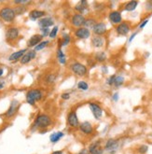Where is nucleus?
<instances>
[{
	"label": "nucleus",
	"instance_id": "f257e3e1",
	"mask_svg": "<svg viewBox=\"0 0 152 154\" xmlns=\"http://www.w3.org/2000/svg\"><path fill=\"white\" fill-rule=\"evenodd\" d=\"M51 123V119L50 117L46 115V114H41L37 117V119L35 120L34 122V127L35 128H46Z\"/></svg>",
	"mask_w": 152,
	"mask_h": 154
},
{
	"label": "nucleus",
	"instance_id": "f03ea898",
	"mask_svg": "<svg viewBox=\"0 0 152 154\" xmlns=\"http://www.w3.org/2000/svg\"><path fill=\"white\" fill-rule=\"evenodd\" d=\"M41 98H42V93L38 89L30 90L29 92L26 94V102L32 106L35 105V103L37 101L41 100Z\"/></svg>",
	"mask_w": 152,
	"mask_h": 154
},
{
	"label": "nucleus",
	"instance_id": "7ed1b4c3",
	"mask_svg": "<svg viewBox=\"0 0 152 154\" xmlns=\"http://www.w3.org/2000/svg\"><path fill=\"white\" fill-rule=\"evenodd\" d=\"M16 17L15 11L11 8L6 7L0 11V18L5 22H12Z\"/></svg>",
	"mask_w": 152,
	"mask_h": 154
},
{
	"label": "nucleus",
	"instance_id": "20e7f679",
	"mask_svg": "<svg viewBox=\"0 0 152 154\" xmlns=\"http://www.w3.org/2000/svg\"><path fill=\"white\" fill-rule=\"evenodd\" d=\"M70 68L76 75H78L79 77H83L87 73V67L84 65L80 64V63H78V62L73 63V64L70 66Z\"/></svg>",
	"mask_w": 152,
	"mask_h": 154
},
{
	"label": "nucleus",
	"instance_id": "39448f33",
	"mask_svg": "<svg viewBox=\"0 0 152 154\" xmlns=\"http://www.w3.org/2000/svg\"><path fill=\"white\" fill-rule=\"evenodd\" d=\"M88 150H89V153L90 154H103L105 149L102 147L100 141H95L90 145Z\"/></svg>",
	"mask_w": 152,
	"mask_h": 154
},
{
	"label": "nucleus",
	"instance_id": "423d86ee",
	"mask_svg": "<svg viewBox=\"0 0 152 154\" xmlns=\"http://www.w3.org/2000/svg\"><path fill=\"white\" fill-rule=\"evenodd\" d=\"M118 148H119V142L118 140H116L114 138L108 139L105 145V149L110 153H114L115 151H117Z\"/></svg>",
	"mask_w": 152,
	"mask_h": 154
},
{
	"label": "nucleus",
	"instance_id": "0eeeda50",
	"mask_svg": "<svg viewBox=\"0 0 152 154\" xmlns=\"http://www.w3.org/2000/svg\"><path fill=\"white\" fill-rule=\"evenodd\" d=\"M67 123L70 127L77 128L79 126V122H78V118L77 116V113L75 111H71L68 116H67Z\"/></svg>",
	"mask_w": 152,
	"mask_h": 154
},
{
	"label": "nucleus",
	"instance_id": "6e6552de",
	"mask_svg": "<svg viewBox=\"0 0 152 154\" xmlns=\"http://www.w3.org/2000/svg\"><path fill=\"white\" fill-rule=\"evenodd\" d=\"M19 106H20L19 102H18L17 100H12L11 103L10 107H8V109L6 112V117H8V118L13 117L17 113L18 109H19Z\"/></svg>",
	"mask_w": 152,
	"mask_h": 154
},
{
	"label": "nucleus",
	"instance_id": "1a4fd4ad",
	"mask_svg": "<svg viewBox=\"0 0 152 154\" xmlns=\"http://www.w3.org/2000/svg\"><path fill=\"white\" fill-rule=\"evenodd\" d=\"M85 17L80 14V13H76L73 18H72V24L76 27H78V28H80V27L84 26V23H85Z\"/></svg>",
	"mask_w": 152,
	"mask_h": 154
},
{
	"label": "nucleus",
	"instance_id": "9d476101",
	"mask_svg": "<svg viewBox=\"0 0 152 154\" xmlns=\"http://www.w3.org/2000/svg\"><path fill=\"white\" fill-rule=\"evenodd\" d=\"M90 106V108L93 112V115L94 116V118L96 120H100L102 116H103V109L100 107V106H98L95 103H90L89 104Z\"/></svg>",
	"mask_w": 152,
	"mask_h": 154
},
{
	"label": "nucleus",
	"instance_id": "9b49d317",
	"mask_svg": "<svg viewBox=\"0 0 152 154\" xmlns=\"http://www.w3.org/2000/svg\"><path fill=\"white\" fill-rule=\"evenodd\" d=\"M75 35H76V38H78L79 39H86L88 38H90L91 32L89 29L85 28V27H80V28H78L76 30Z\"/></svg>",
	"mask_w": 152,
	"mask_h": 154
},
{
	"label": "nucleus",
	"instance_id": "f8f14e48",
	"mask_svg": "<svg viewBox=\"0 0 152 154\" xmlns=\"http://www.w3.org/2000/svg\"><path fill=\"white\" fill-rule=\"evenodd\" d=\"M35 56H37V52H35V50L29 51L24 53V55L21 59V63L23 65H26V64H28V63H30L33 59H35Z\"/></svg>",
	"mask_w": 152,
	"mask_h": 154
},
{
	"label": "nucleus",
	"instance_id": "ddd939ff",
	"mask_svg": "<svg viewBox=\"0 0 152 154\" xmlns=\"http://www.w3.org/2000/svg\"><path fill=\"white\" fill-rule=\"evenodd\" d=\"M130 30H131L130 25L127 23H121L117 27H116V31H117V33L119 35H128Z\"/></svg>",
	"mask_w": 152,
	"mask_h": 154
},
{
	"label": "nucleus",
	"instance_id": "4468645a",
	"mask_svg": "<svg viewBox=\"0 0 152 154\" xmlns=\"http://www.w3.org/2000/svg\"><path fill=\"white\" fill-rule=\"evenodd\" d=\"M93 31L96 35H100V37H102V35L106 32V25L104 23H96V24L93 26Z\"/></svg>",
	"mask_w": 152,
	"mask_h": 154
},
{
	"label": "nucleus",
	"instance_id": "2eb2a0df",
	"mask_svg": "<svg viewBox=\"0 0 152 154\" xmlns=\"http://www.w3.org/2000/svg\"><path fill=\"white\" fill-rule=\"evenodd\" d=\"M108 18H109V21L114 24H120L122 21V17H121L120 12H119L117 11L110 12Z\"/></svg>",
	"mask_w": 152,
	"mask_h": 154
},
{
	"label": "nucleus",
	"instance_id": "dca6fc26",
	"mask_svg": "<svg viewBox=\"0 0 152 154\" xmlns=\"http://www.w3.org/2000/svg\"><path fill=\"white\" fill-rule=\"evenodd\" d=\"M79 129L85 134H91L93 131V125L91 124V122H83L82 123H80Z\"/></svg>",
	"mask_w": 152,
	"mask_h": 154
},
{
	"label": "nucleus",
	"instance_id": "f3484780",
	"mask_svg": "<svg viewBox=\"0 0 152 154\" xmlns=\"http://www.w3.org/2000/svg\"><path fill=\"white\" fill-rule=\"evenodd\" d=\"M18 35H19V29L16 28V27H11L8 28L6 34V37L8 40H15Z\"/></svg>",
	"mask_w": 152,
	"mask_h": 154
},
{
	"label": "nucleus",
	"instance_id": "a211bd4d",
	"mask_svg": "<svg viewBox=\"0 0 152 154\" xmlns=\"http://www.w3.org/2000/svg\"><path fill=\"white\" fill-rule=\"evenodd\" d=\"M54 24V22L50 17H44L38 21V25L41 28H49L50 26H52Z\"/></svg>",
	"mask_w": 152,
	"mask_h": 154
},
{
	"label": "nucleus",
	"instance_id": "6ab92c4d",
	"mask_svg": "<svg viewBox=\"0 0 152 154\" xmlns=\"http://www.w3.org/2000/svg\"><path fill=\"white\" fill-rule=\"evenodd\" d=\"M27 51L26 49H23V50H21V51H18L16 52H13L12 54H11V56L8 57V61L10 62H12V63H15L17 62L18 60L22 59V57L24 55V53Z\"/></svg>",
	"mask_w": 152,
	"mask_h": 154
},
{
	"label": "nucleus",
	"instance_id": "aec40b11",
	"mask_svg": "<svg viewBox=\"0 0 152 154\" xmlns=\"http://www.w3.org/2000/svg\"><path fill=\"white\" fill-rule=\"evenodd\" d=\"M43 37L41 35H34L30 38V39L27 42L28 47H35L37 45H38L42 41Z\"/></svg>",
	"mask_w": 152,
	"mask_h": 154
},
{
	"label": "nucleus",
	"instance_id": "412c9836",
	"mask_svg": "<svg viewBox=\"0 0 152 154\" xmlns=\"http://www.w3.org/2000/svg\"><path fill=\"white\" fill-rule=\"evenodd\" d=\"M92 44L94 48H102L105 44V40L100 35H95L92 39Z\"/></svg>",
	"mask_w": 152,
	"mask_h": 154
},
{
	"label": "nucleus",
	"instance_id": "4be33fe9",
	"mask_svg": "<svg viewBox=\"0 0 152 154\" xmlns=\"http://www.w3.org/2000/svg\"><path fill=\"white\" fill-rule=\"evenodd\" d=\"M65 137V133L64 132H55V133H52L50 137V140L51 143L55 144L58 141H60L62 137Z\"/></svg>",
	"mask_w": 152,
	"mask_h": 154
},
{
	"label": "nucleus",
	"instance_id": "5701e85b",
	"mask_svg": "<svg viewBox=\"0 0 152 154\" xmlns=\"http://www.w3.org/2000/svg\"><path fill=\"white\" fill-rule=\"evenodd\" d=\"M45 15V11H38V10H34L29 13V17L30 19L33 21H35L38 19H41V18Z\"/></svg>",
	"mask_w": 152,
	"mask_h": 154
},
{
	"label": "nucleus",
	"instance_id": "b1692460",
	"mask_svg": "<svg viewBox=\"0 0 152 154\" xmlns=\"http://www.w3.org/2000/svg\"><path fill=\"white\" fill-rule=\"evenodd\" d=\"M138 5V1H130L125 5L124 10L126 11H133Z\"/></svg>",
	"mask_w": 152,
	"mask_h": 154
},
{
	"label": "nucleus",
	"instance_id": "393cba45",
	"mask_svg": "<svg viewBox=\"0 0 152 154\" xmlns=\"http://www.w3.org/2000/svg\"><path fill=\"white\" fill-rule=\"evenodd\" d=\"M87 7H88V3L87 1H81V2H79V4H78L76 6V11H79V13L81 14L82 12H84L86 10H87Z\"/></svg>",
	"mask_w": 152,
	"mask_h": 154
},
{
	"label": "nucleus",
	"instance_id": "a878e982",
	"mask_svg": "<svg viewBox=\"0 0 152 154\" xmlns=\"http://www.w3.org/2000/svg\"><path fill=\"white\" fill-rule=\"evenodd\" d=\"M57 58H58L59 63H60V64H62V65H65V63H66V57H65V53L62 52V51L61 49H59L57 51Z\"/></svg>",
	"mask_w": 152,
	"mask_h": 154
},
{
	"label": "nucleus",
	"instance_id": "bb28decb",
	"mask_svg": "<svg viewBox=\"0 0 152 154\" xmlns=\"http://www.w3.org/2000/svg\"><path fill=\"white\" fill-rule=\"evenodd\" d=\"M124 78L122 76H116L115 79H114V84L116 87H120L123 83H124Z\"/></svg>",
	"mask_w": 152,
	"mask_h": 154
},
{
	"label": "nucleus",
	"instance_id": "cd10ccee",
	"mask_svg": "<svg viewBox=\"0 0 152 154\" xmlns=\"http://www.w3.org/2000/svg\"><path fill=\"white\" fill-rule=\"evenodd\" d=\"M96 24V22L94 19H87L84 23V27L87 29L89 28H93V26Z\"/></svg>",
	"mask_w": 152,
	"mask_h": 154
},
{
	"label": "nucleus",
	"instance_id": "c85d7f7f",
	"mask_svg": "<svg viewBox=\"0 0 152 154\" xmlns=\"http://www.w3.org/2000/svg\"><path fill=\"white\" fill-rule=\"evenodd\" d=\"M49 43H50V41H48V40L41 41L38 45H37V46L35 47V51H41V50H43L44 48H46V47L48 46Z\"/></svg>",
	"mask_w": 152,
	"mask_h": 154
},
{
	"label": "nucleus",
	"instance_id": "c756f323",
	"mask_svg": "<svg viewBox=\"0 0 152 154\" xmlns=\"http://www.w3.org/2000/svg\"><path fill=\"white\" fill-rule=\"evenodd\" d=\"M95 58H96V60L98 62H104L106 59V55H105V53L104 51H99V52L96 53Z\"/></svg>",
	"mask_w": 152,
	"mask_h": 154
},
{
	"label": "nucleus",
	"instance_id": "7c9ffc66",
	"mask_svg": "<svg viewBox=\"0 0 152 154\" xmlns=\"http://www.w3.org/2000/svg\"><path fill=\"white\" fill-rule=\"evenodd\" d=\"M78 88L81 91H87L89 88V85L87 82H85V81H79L78 83Z\"/></svg>",
	"mask_w": 152,
	"mask_h": 154
},
{
	"label": "nucleus",
	"instance_id": "2f4dec72",
	"mask_svg": "<svg viewBox=\"0 0 152 154\" xmlns=\"http://www.w3.org/2000/svg\"><path fill=\"white\" fill-rule=\"evenodd\" d=\"M58 30H59L58 26H54V27H53V29L50 30V33L49 35V37L50 38H55L56 35H57V33H58Z\"/></svg>",
	"mask_w": 152,
	"mask_h": 154
},
{
	"label": "nucleus",
	"instance_id": "473e14b6",
	"mask_svg": "<svg viewBox=\"0 0 152 154\" xmlns=\"http://www.w3.org/2000/svg\"><path fill=\"white\" fill-rule=\"evenodd\" d=\"M148 150V147L147 146V145H142V146H140L138 148V152L141 153V154H145L147 153Z\"/></svg>",
	"mask_w": 152,
	"mask_h": 154
},
{
	"label": "nucleus",
	"instance_id": "72a5a7b5",
	"mask_svg": "<svg viewBox=\"0 0 152 154\" xmlns=\"http://www.w3.org/2000/svg\"><path fill=\"white\" fill-rule=\"evenodd\" d=\"M70 42V37L69 35H65L62 37V46H66V45Z\"/></svg>",
	"mask_w": 152,
	"mask_h": 154
},
{
	"label": "nucleus",
	"instance_id": "f704fd0d",
	"mask_svg": "<svg viewBox=\"0 0 152 154\" xmlns=\"http://www.w3.org/2000/svg\"><path fill=\"white\" fill-rule=\"evenodd\" d=\"M55 81V76L54 75H52V74H50V75H49L47 78H46V82L48 83V84H51V83H53Z\"/></svg>",
	"mask_w": 152,
	"mask_h": 154
},
{
	"label": "nucleus",
	"instance_id": "c9c22d12",
	"mask_svg": "<svg viewBox=\"0 0 152 154\" xmlns=\"http://www.w3.org/2000/svg\"><path fill=\"white\" fill-rule=\"evenodd\" d=\"M14 11H15L16 15H20V14H23L25 11V8L23 6H20V7H17V8Z\"/></svg>",
	"mask_w": 152,
	"mask_h": 154
},
{
	"label": "nucleus",
	"instance_id": "e433bc0d",
	"mask_svg": "<svg viewBox=\"0 0 152 154\" xmlns=\"http://www.w3.org/2000/svg\"><path fill=\"white\" fill-rule=\"evenodd\" d=\"M50 33V30L49 28H41V35L42 37H47Z\"/></svg>",
	"mask_w": 152,
	"mask_h": 154
},
{
	"label": "nucleus",
	"instance_id": "4c0bfd02",
	"mask_svg": "<svg viewBox=\"0 0 152 154\" xmlns=\"http://www.w3.org/2000/svg\"><path fill=\"white\" fill-rule=\"evenodd\" d=\"M115 75H113V76H111L109 79H107V80H106V83L108 84V85H113L114 84V79H115Z\"/></svg>",
	"mask_w": 152,
	"mask_h": 154
},
{
	"label": "nucleus",
	"instance_id": "58836bf2",
	"mask_svg": "<svg viewBox=\"0 0 152 154\" xmlns=\"http://www.w3.org/2000/svg\"><path fill=\"white\" fill-rule=\"evenodd\" d=\"M148 23V19H146V20H144V21H143L141 23H140V25H139V28L140 29H143V28H144V27L147 25V23Z\"/></svg>",
	"mask_w": 152,
	"mask_h": 154
},
{
	"label": "nucleus",
	"instance_id": "ea45409f",
	"mask_svg": "<svg viewBox=\"0 0 152 154\" xmlns=\"http://www.w3.org/2000/svg\"><path fill=\"white\" fill-rule=\"evenodd\" d=\"M146 8L147 11H152V1H148L146 4Z\"/></svg>",
	"mask_w": 152,
	"mask_h": 154
},
{
	"label": "nucleus",
	"instance_id": "a19ab883",
	"mask_svg": "<svg viewBox=\"0 0 152 154\" xmlns=\"http://www.w3.org/2000/svg\"><path fill=\"white\" fill-rule=\"evenodd\" d=\"M62 98L64 99V100H68V99L70 98V94H68V93L62 94Z\"/></svg>",
	"mask_w": 152,
	"mask_h": 154
},
{
	"label": "nucleus",
	"instance_id": "79ce46f5",
	"mask_svg": "<svg viewBox=\"0 0 152 154\" xmlns=\"http://www.w3.org/2000/svg\"><path fill=\"white\" fill-rule=\"evenodd\" d=\"M112 98H113V100H114L115 102H117V101L119 100V94H118V93H115V94H113Z\"/></svg>",
	"mask_w": 152,
	"mask_h": 154
},
{
	"label": "nucleus",
	"instance_id": "37998d69",
	"mask_svg": "<svg viewBox=\"0 0 152 154\" xmlns=\"http://www.w3.org/2000/svg\"><path fill=\"white\" fill-rule=\"evenodd\" d=\"M78 154H90V153H89V150L87 149H83L80 150V152H78Z\"/></svg>",
	"mask_w": 152,
	"mask_h": 154
},
{
	"label": "nucleus",
	"instance_id": "c03bdc74",
	"mask_svg": "<svg viewBox=\"0 0 152 154\" xmlns=\"http://www.w3.org/2000/svg\"><path fill=\"white\" fill-rule=\"evenodd\" d=\"M137 35V32H135V33H133L132 35H131V38H129V42H132V40H133V38H135V35Z\"/></svg>",
	"mask_w": 152,
	"mask_h": 154
},
{
	"label": "nucleus",
	"instance_id": "a18cd8bd",
	"mask_svg": "<svg viewBox=\"0 0 152 154\" xmlns=\"http://www.w3.org/2000/svg\"><path fill=\"white\" fill-rule=\"evenodd\" d=\"M4 86H5V82H4L3 80L0 79V90L3 89V88H4Z\"/></svg>",
	"mask_w": 152,
	"mask_h": 154
},
{
	"label": "nucleus",
	"instance_id": "49530a36",
	"mask_svg": "<svg viewBox=\"0 0 152 154\" xmlns=\"http://www.w3.org/2000/svg\"><path fill=\"white\" fill-rule=\"evenodd\" d=\"M51 154H62V150H56V151H53Z\"/></svg>",
	"mask_w": 152,
	"mask_h": 154
},
{
	"label": "nucleus",
	"instance_id": "de8ad7c7",
	"mask_svg": "<svg viewBox=\"0 0 152 154\" xmlns=\"http://www.w3.org/2000/svg\"><path fill=\"white\" fill-rule=\"evenodd\" d=\"M3 73H4V71H3V69L0 67V77H1L2 75H3Z\"/></svg>",
	"mask_w": 152,
	"mask_h": 154
}]
</instances>
